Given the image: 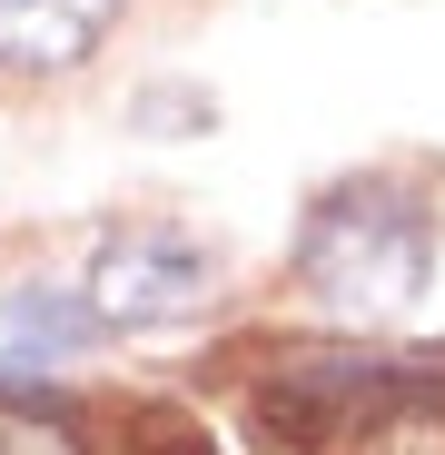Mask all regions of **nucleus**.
Listing matches in <instances>:
<instances>
[{
    "instance_id": "39448f33",
    "label": "nucleus",
    "mask_w": 445,
    "mask_h": 455,
    "mask_svg": "<svg viewBox=\"0 0 445 455\" xmlns=\"http://www.w3.org/2000/svg\"><path fill=\"white\" fill-rule=\"evenodd\" d=\"M0 455H80V426L50 406H0Z\"/></svg>"
},
{
    "instance_id": "f03ea898",
    "label": "nucleus",
    "mask_w": 445,
    "mask_h": 455,
    "mask_svg": "<svg viewBox=\"0 0 445 455\" xmlns=\"http://www.w3.org/2000/svg\"><path fill=\"white\" fill-rule=\"evenodd\" d=\"M208 248H188L179 228H119V238L90 258V297L80 307L99 327H179L208 307Z\"/></svg>"
},
{
    "instance_id": "7ed1b4c3",
    "label": "nucleus",
    "mask_w": 445,
    "mask_h": 455,
    "mask_svg": "<svg viewBox=\"0 0 445 455\" xmlns=\"http://www.w3.org/2000/svg\"><path fill=\"white\" fill-rule=\"evenodd\" d=\"M119 0H0V69H80Z\"/></svg>"
},
{
    "instance_id": "20e7f679",
    "label": "nucleus",
    "mask_w": 445,
    "mask_h": 455,
    "mask_svg": "<svg viewBox=\"0 0 445 455\" xmlns=\"http://www.w3.org/2000/svg\"><path fill=\"white\" fill-rule=\"evenodd\" d=\"M11 337L40 347V356H69L80 337H99V317L80 307V297H60V287H20L11 297Z\"/></svg>"
},
{
    "instance_id": "f257e3e1",
    "label": "nucleus",
    "mask_w": 445,
    "mask_h": 455,
    "mask_svg": "<svg viewBox=\"0 0 445 455\" xmlns=\"http://www.w3.org/2000/svg\"><path fill=\"white\" fill-rule=\"evenodd\" d=\"M307 287L346 317H396L425 297V267H435V228L406 188L366 179V188H337L317 218H307V248H297Z\"/></svg>"
}]
</instances>
